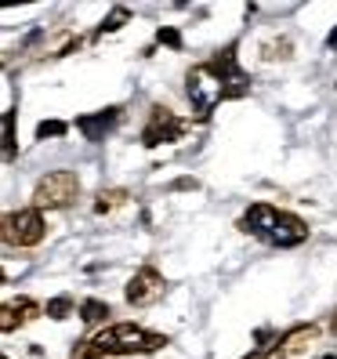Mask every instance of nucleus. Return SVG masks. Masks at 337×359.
<instances>
[{
    "mask_svg": "<svg viewBox=\"0 0 337 359\" xmlns=\"http://www.w3.org/2000/svg\"><path fill=\"white\" fill-rule=\"evenodd\" d=\"M236 51H240V44L233 40V44L221 48L214 58L196 62V66L185 73V98H188V109H193L196 123H207L210 113H214L221 102L250 95V83L254 80H250V73L240 66Z\"/></svg>",
    "mask_w": 337,
    "mask_h": 359,
    "instance_id": "obj_1",
    "label": "nucleus"
},
{
    "mask_svg": "<svg viewBox=\"0 0 337 359\" xmlns=\"http://www.w3.org/2000/svg\"><path fill=\"white\" fill-rule=\"evenodd\" d=\"M171 345V337L138 327V323H105L98 334L73 345L69 359H128V355H153Z\"/></svg>",
    "mask_w": 337,
    "mask_h": 359,
    "instance_id": "obj_2",
    "label": "nucleus"
},
{
    "mask_svg": "<svg viewBox=\"0 0 337 359\" xmlns=\"http://www.w3.org/2000/svg\"><path fill=\"white\" fill-rule=\"evenodd\" d=\"M240 232L254 236L268 247H280V250H290V247H301L308 240V222L290 215L283 207H272V203H250L240 218Z\"/></svg>",
    "mask_w": 337,
    "mask_h": 359,
    "instance_id": "obj_3",
    "label": "nucleus"
},
{
    "mask_svg": "<svg viewBox=\"0 0 337 359\" xmlns=\"http://www.w3.org/2000/svg\"><path fill=\"white\" fill-rule=\"evenodd\" d=\"M80 200V178L73 171H48L33 189L36 210H66Z\"/></svg>",
    "mask_w": 337,
    "mask_h": 359,
    "instance_id": "obj_4",
    "label": "nucleus"
},
{
    "mask_svg": "<svg viewBox=\"0 0 337 359\" xmlns=\"http://www.w3.org/2000/svg\"><path fill=\"white\" fill-rule=\"evenodd\" d=\"M0 236H4V243H8V247H18V250L44 243V236H48L44 210H36V207L8 210V215H4V229H0Z\"/></svg>",
    "mask_w": 337,
    "mask_h": 359,
    "instance_id": "obj_5",
    "label": "nucleus"
},
{
    "mask_svg": "<svg viewBox=\"0 0 337 359\" xmlns=\"http://www.w3.org/2000/svg\"><path fill=\"white\" fill-rule=\"evenodd\" d=\"M185 131H188V120H181L174 109H167V105H153L149 120H145V128H142V145L145 149H160V145L181 142Z\"/></svg>",
    "mask_w": 337,
    "mask_h": 359,
    "instance_id": "obj_6",
    "label": "nucleus"
},
{
    "mask_svg": "<svg viewBox=\"0 0 337 359\" xmlns=\"http://www.w3.org/2000/svg\"><path fill=\"white\" fill-rule=\"evenodd\" d=\"M163 294H167V280H163V272L153 269V265H142L128 280V287H123V298H128L131 309H149V305H156L163 298Z\"/></svg>",
    "mask_w": 337,
    "mask_h": 359,
    "instance_id": "obj_7",
    "label": "nucleus"
},
{
    "mask_svg": "<svg viewBox=\"0 0 337 359\" xmlns=\"http://www.w3.org/2000/svg\"><path fill=\"white\" fill-rule=\"evenodd\" d=\"M123 116V105H109V109H98V113H88V116H76L73 128L88 138V142H105V135H113V128Z\"/></svg>",
    "mask_w": 337,
    "mask_h": 359,
    "instance_id": "obj_8",
    "label": "nucleus"
},
{
    "mask_svg": "<svg viewBox=\"0 0 337 359\" xmlns=\"http://www.w3.org/2000/svg\"><path fill=\"white\" fill-rule=\"evenodd\" d=\"M44 316V305H40L36 298H18V302H8L4 309H0V330L4 334H15L18 327H26L33 320H40Z\"/></svg>",
    "mask_w": 337,
    "mask_h": 359,
    "instance_id": "obj_9",
    "label": "nucleus"
},
{
    "mask_svg": "<svg viewBox=\"0 0 337 359\" xmlns=\"http://www.w3.org/2000/svg\"><path fill=\"white\" fill-rule=\"evenodd\" d=\"M315 337H319V327H315V323H301V327H290L283 337H280V352L276 355H298V352H305L312 341H315Z\"/></svg>",
    "mask_w": 337,
    "mask_h": 359,
    "instance_id": "obj_10",
    "label": "nucleus"
},
{
    "mask_svg": "<svg viewBox=\"0 0 337 359\" xmlns=\"http://www.w3.org/2000/svg\"><path fill=\"white\" fill-rule=\"evenodd\" d=\"M109 316H113L109 302H102V298H88V302H80V320L88 323V327H98V323H105Z\"/></svg>",
    "mask_w": 337,
    "mask_h": 359,
    "instance_id": "obj_11",
    "label": "nucleus"
},
{
    "mask_svg": "<svg viewBox=\"0 0 337 359\" xmlns=\"http://www.w3.org/2000/svg\"><path fill=\"white\" fill-rule=\"evenodd\" d=\"M128 200H131L128 189H102L98 200H95V215H113V210H120Z\"/></svg>",
    "mask_w": 337,
    "mask_h": 359,
    "instance_id": "obj_12",
    "label": "nucleus"
},
{
    "mask_svg": "<svg viewBox=\"0 0 337 359\" xmlns=\"http://www.w3.org/2000/svg\"><path fill=\"white\" fill-rule=\"evenodd\" d=\"M128 22H131V11L120 4V8H113V11H109V18H102V26L91 33V40H102L105 33H116L120 26H128Z\"/></svg>",
    "mask_w": 337,
    "mask_h": 359,
    "instance_id": "obj_13",
    "label": "nucleus"
},
{
    "mask_svg": "<svg viewBox=\"0 0 337 359\" xmlns=\"http://www.w3.org/2000/svg\"><path fill=\"white\" fill-rule=\"evenodd\" d=\"M73 312H76V302L69 298V294H58V298H51L44 305V316H51V320H69Z\"/></svg>",
    "mask_w": 337,
    "mask_h": 359,
    "instance_id": "obj_14",
    "label": "nucleus"
},
{
    "mask_svg": "<svg viewBox=\"0 0 337 359\" xmlns=\"http://www.w3.org/2000/svg\"><path fill=\"white\" fill-rule=\"evenodd\" d=\"M290 51H294V44H290V36H280V40H268V44H261V58L265 62H287L290 58Z\"/></svg>",
    "mask_w": 337,
    "mask_h": 359,
    "instance_id": "obj_15",
    "label": "nucleus"
},
{
    "mask_svg": "<svg viewBox=\"0 0 337 359\" xmlns=\"http://www.w3.org/2000/svg\"><path fill=\"white\" fill-rule=\"evenodd\" d=\"M73 123L66 120H40L36 123V142H48V138H66Z\"/></svg>",
    "mask_w": 337,
    "mask_h": 359,
    "instance_id": "obj_16",
    "label": "nucleus"
},
{
    "mask_svg": "<svg viewBox=\"0 0 337 359\" xmlns=\"http://www.w3.org/2000/svg\"><path fill=\"white\" fill-rule=\"evenodd\" d=\"M15 153H18V149H15V109H8V113H4V160L11 163Z\"/></svg>",
    "mask_w": 337,
    "mask_h": 359,
    "instance_id": "obj_17",
    "label": "nucleus"
},
{
    "mask_svg": "<svg viewBox=\"0 0 337 359\" xmlns=\"http://www.w3.org/2000/svg\"><path fill=\"white\" fill-rule=\"evenodd\" d=\"M156 44L171 48V51H181V48H185V44H181V33H178L174 26H160V29H156Z\"/></svg>",
    "mask_w": 337,
    "mask_h": 359,
    "instance_id": "obj_18",
    "label": "nucleus"
},
{
    "mask_svg": "<svg viewBox=\"0 0 337 359\" xmlns=\"http://www.w3.org/2000/svg\"><path fill=\"white\" fill-rule=\"evenodd\" d=\"M326 48H337V26L330 29V36H326Z\"/></svg>",
    "mask_w": 337,
    "mask_h": 359,
    "instance_id": "obj_19",
    "label": "nucleus"
},
{
    "mask_svg": "<svg viewBox=\"0 0 337 359\" xmlns=\"http://www.w3.org/2000/svg\"><path fill=\"white\" fill-rule=\"evenodd\" d=\"M330 330H333V334H337V312H333V320H330Z\"/></svg>",
    "mask_w": 337,
    "mask_h": 359,
    "instance_id": "obj_20",
    "label": "nucleus"
},
{
    "mask_svg": "<svg viewBox=\"0 0 337 359\" xmlns=\"http://www.w3.org/2000/svg\"><path fill=\"white\" fill-rule=\"evenodd\" d=\"M323 359H337V355H323Z\"/></svg>",
    "mask_w": 337,
    "mask_h": 359,
    "instance_id": "obj_21",
    "label": "nucleus"
},
{
    "mask_svg": "<svg viewBox=\"0 0 337 359\" xmlns=\"http://www.w3.org/2000/svg\"><path fill=\"white\" fill-rule=\"evenodd\" d=\"M4 359H8V355H4Z\"/></svg>",
    "mask_w": 337,
    "mask_h": 359,
    "instance_id": "obj_22",
    "label": "nucleus"
}]
</instances>
